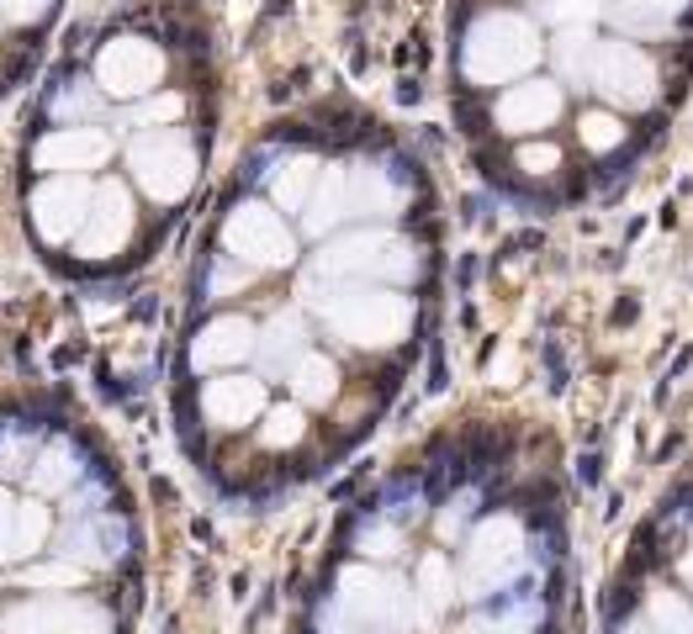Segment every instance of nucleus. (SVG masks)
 Segmentation results:
<instances>
[{
	"instance_id": "obj_1",
	"label": "nucleus",
	"mask_w": 693,
	"mask_h": 634,
	"mask_svg": "<svg viewBox=\"0 0 693 634\" xmlns=\"http://www.w3.org/2000/svg\"><path fill=\"white\" fill-rule=\"evenodd\" d=\"M434 270L413 149L349 106L270 132L191 270L175 428L196 471L275 502L360 445L424 343Z\"/></svg>"
},
{
	"instance_id": "obj_4",
	"label": "nucleus",
	"mask_w": 693,
	"mask_h": 634,
	"mask_svg": "<svg viewBox=\"0 0 693 634\" xmlns=\"http://www.w3.org/2000/svg\"><path fill=\"white\" fill-rule=\"evenodd\" d=\"M598 634H693V481L636 534L604 592Z\"/></svg>"
},
{
	"instance_id": "obj_5",
	"label": "nucleus",
	"mask_w": 693,
	"mask_h": 634,
	"mask_svg": "<svg viewBox=\"0 0 693 634\" xmlns=\"http://www.w3.org/2000/svg\"><path fill=\"white\" fill-rule=\"evenodd\" d=\"M54 0H0V22L6 26H37L48 22Z\"/></svg>"
},
{
	"instance_id": "obj_3",
	"label": "nucleus",
	"mask_w": 693,
	"mask_h": 634,
	"mask_svg": "<svg viewBox=\"0 0 693 634\" xmlns=\"http://www.w3.org/2000/svg\"><path fill=\"white\" fill-rule=\"evenodd\" d=\"M54 407L0 418V634H138L143 524L101 455L80 481L32 471Z\"/></svg>"
},
{
	"instance_id": "obj_2",
	"label": "nucleus",
	"mask_w": 693,
	"mask_h": 634,
	"mask_svg": "<svg viewBox=\"0 0 693 634\" xmlns=\"http://www.w3.org/2000/svg\"><path fill=\"white\" fill-rule=\"evenodd\" d=\"M292 634H572L561 481L519 423H461L376 481Z\"/></svg>"
}]
</instances>
